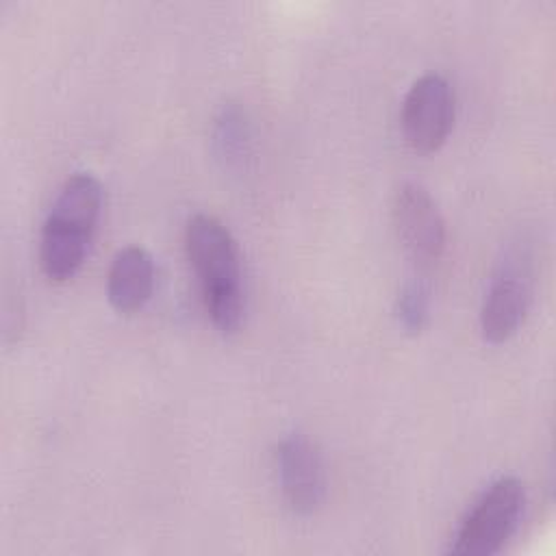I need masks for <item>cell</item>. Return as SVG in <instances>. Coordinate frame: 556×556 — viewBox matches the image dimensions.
<instances>
[{"mask_svg":"<svg viewBox=\"0 0 556 556\" xmlns=\"http://www.w3.org/2000/svg\"><path fill=\"white\" fill-rule=\"evenodd\" d=\"M185 248L213 326L224 334L237 332L245 304L239 250L232 235L213 215L198 213L187 224Z\"/></svg>","mask_w":556,"mask_h":556,"instance_id":"1","label":"cell"},{"mask_svg":"<svg viewBox=\"0 0 556 556\" xmlns=\"http://www.w3.org/2000/svg\"><path fill=\"white\" fill-rule=\"evenodd\" d=\"M102 211V185L91 174H74L59 189L41 226L39 263L43 274L63 282L83 267Z\"/></svg>","mask_w":556,"mask_h":556,"instance_id":"2","label":"cell"},{"mask_svg":"<svg viewBox=\"0 0 556 556\" xmlns=\"http://www.w3.org/2000/svg\"><path fill=\"white\" fill-rule=\"evenodd\" d=\"M526 513V486L515 476L495 480L460 519L447 552L458 556L497 554L517 532Z\"/></svg>","mask_w":556,"mask_h":556,"instance_id":"3","label":"cell"},{"mask_svg":"<svg viewBox=\"0 0 556 556\" xmlns=\"http://www.w3.org/2000/svg\"><path fill=\"white\" fill-rule=\"evenodd\" d=\"M402 132L421 154L437 152L454 126V91L441 74L419 76L402 104Z\"/></svg>","mask_w":556,"mask_h":556,"instance_id":"4","label":"cell"},{"mask_svg":"<svg viewBox=\"0 0 556 556\" xmlns=\"http://www.w3.org/2000/svg\"><path fill=\"white\" fill-rule=\"evenodd\" d=\"M532 302L528 265L519 256L500 263L480 306V332L489 343H504L517 334Z\"/></svg>","mask_w":556,"mask_h":556,"instance_id":"5","label":"cell"},{"mask_svg":"<svg viewBox=\"0 0 556 556\" xmlns=\"http://www.w3.org/2000/svg\"><path fill=\"white\" fill-rule=\"evenodd\" d=\"M393 224L408 256L419 265H430L445 250V219L430 195L417 182H404L393 198Z\"/></svg>","mask_w":556,"mask_h":556,"instance_id":"6","label":"cell"},{"mask_svg":"<svg viewBox=\"0 0 556 556\" xmlns=\"http://www.w3.org/2000/svg\"><path fill=\"white\" fill-rule=\"evenodd\" d=\"M276 469L282 497L295 515H313L326 497L324 458L315 441L295 430L276 447Z\"/></svg>","mask_w":556,"mask_h":556,"instance_id":"7","label":"cell"},{"mask_svg":"<svg viewBox=\"0 0 556 556\" xmlns=\"http://www.w3.org/2000/svg\"><path fill=\"white\" fill-rule=\"evenodd\" d=\"M154 291V263L141 245H126L115 252L106 274V295L117 313L141 311Z\"/></svg>","mask_w":556,"mask_h":556,"instance_id":"8","label":"cell"},{"mask_svg":"<svg viewBox=\"0 0 556 556\" xmlns=\"http://www.w3.org/2000/svg\"><path fill=\"white\" fill-rule=\"evenodd\" d=\"M215 150L226 167H241L250 152V126L243 111L235 104L222 109L215 119Z\"/></svg>","mask_w":556,"mask_h":556,"instance_id":"9","label":"cell"},{"mask_svg":"<svg viewBox=\"0 0 556 556\" xmlns=\"http://www.w3.org/2000/svg\"><path fill=\"white\" fill-rule=\"evenodd\" d=\"M432 291L426 278H410L397 293L395 317L406 334H419L430 319Z\"/></svg>","mask_w":556,"mask_h":556,"instance_id":"10","label":"cell"}]
</instances>
